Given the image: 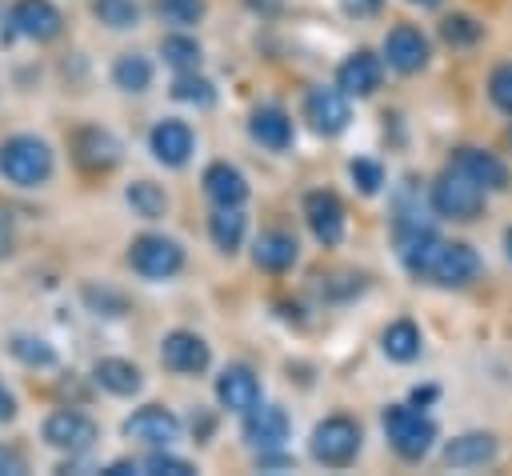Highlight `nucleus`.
I'll list each match as a JSON object with an SVG mask.
<instances>
[{"label":"nucleus","instance_id":"obj_30","mask_svg":"<svg viewBox=\"0 0 512 476\" xmlns=\"http://www.w3.org/2000/svg\"><path fill=\"white\" fill-rule=\"evenodd\" d=\"M172 100L192 104V108H212V104H216V84H212L208 76H200V68L176 72V80H172Z\"/></svg>","mask_w":512,"mask_h":476},{"label":"nucleus","instance_id":"obj_26","mask_svg":"<svg viewBox=\"0 0 512 476\" xmlns=\"http://www.w3.org/2000/svg\"><path fill=\"white\" fill-rule=\"evenodd\" d=\"M208 236H212V244H216L220 252L232 256V252L244 244V236H248L244 212H240V208H216V212L208 216Z\"/></svg>","mask_w":512,"mask_h":476},{"label":"nucleus","instance_id":"obj_14","mask_svg":"<svg viewBox=\"0 0 512 476\" xmlns=\"http://www.w3.org/2000/svg\"><path fill=\"white\" fill-rule=\"evenodd\" d=\"M428 56H432V44H428V36H424L420 28H412V24H396V28L384 36V60H388V68H396V72H404V76L420 72V68L428 64Z\"/></svg>","mask_w":512,"mask_h":476},{"label":"nucleus","instance_id":"obj_6","mask_svg":"<svg viewBox=\"0 0 512 476\" xmlns=\"http://www.w3.org/2000/svg\"><path fill=\"white\" fill-rule=\"evenodd\" d=\"M128 264L136 276L144 280H172L180 268H184V248L180 240L172 236H160V232H144L128 244Z\"/></svg>","mask_w":512,"mask_h":476},{"label":"nucleus","instance_id":"obj_42","mask_svg":"<svg viewBox=\"0 0 512 476\" xmlns=\"http://www.w3.org/2000/svg\"><path fill=\"white\" fill-rule=\"evenodd\" d=\"M12 416H16V396H12V392L0 384V424H8Z\"/></svg>","mask_w":512,"mask_h":476},{"label":"nucleus","instance_id":"obj_38","mask_svg":"<svg viewBox=\"0 0 512 476\" xmlns=\"http://www.w3.org/2000/svg\"><path fill=\"white\" fill-rule=\"evenodd\" d=\"M84 300L96 308V316H100V312H104V316H124V300H120L116 292H108V288H92V284H88V288H84Z\"/></svg>","mask_w":512,"mask_h":476},{"label":"nucleus","instance_id":"obj_40","mask_svg":"<svg viewBox=\"0 0 512 476\" xmlns=\"http://www.w3.org/2000/svg\"><path fill=\"white\" fill-rule=\"evenodd\" d=\"M12 248H16V228H12L8 208L0 204V260H4V256H12Z\"/></svg>","mask_w":512,"mask_h":476},{"label":"nucleus","instance_id":"obj_45","mask_svg":"<svg viewBox=\"0 0 512 476\" xmlns=\"http://www.w3.org/2000/svg\"><path fill=\"white\" fill-rule=\"evenodd\" d=\"M408 4H416V8H440L444 0H408Z\"/></svg>","mask_w":512,"mask_h":476},{"label":"nucleus","instance_id":"obj_7","mask_svg":"<svg viewBox=\"0 0 512 476\" xmlns=\"http://www.w3.org/2000/svg\"><path fill=\"white\" fill-rule=\"evenodd\" d=\"M40 436H44L48 448L68 452V456H80V452H88V448L96 444L100 428H96L92 416H84V412H76V408H56V412L44 416Z\"/></svg>","mask_w":512,"mask_h":476},{"label":"nucleus","instance_id":"obj_25","mask_svg":"<svg viewBox=\"0 0 512 476\" xmlns=\"http://www.w3.org/2000/svg\"><path fill=\"white\" fill-rule=\"evenodd\" d=\"M380 348H384L388 360L412 364V360L420 356V348H424V336H420V328H416L412 320H392V324L380 332Z\"/></svg>","mask_w":512,"mask_h":476},{"label":"nucleus","instance_id":"obj_32","mask_svg":"<svg viewBox=\"0 0 512 476\" xmlns=\"http://www.w3.org/2000/svg\"><path fill=\"white\" fill-rule=\"evenodd\" d=\"M92 16L104 28L124 32V28H136L140 24V4L136 0H92Z\"/></svg>","mask_w":512,"mask_h":476},{"label":"nucleus","instance_id":"obj_34","mask_svg":"<svg viewBox=\"0 0 512 476\" xmlns=\"http://www.w3.org/2000/svg\"><path fill=\"white\" fill-rule=\"evenodd\" d=\"M156 12H160V20L172 24V28H192V24L204 20L208 4H204V0H156Z\"/></svg>","mask_w":512,"mask_h":476},{"label":"nucleus","instance_id":"obj_28","mask_svg":"<svg viewBox=\"0 0 512 476\" xmlns=\"http://www.w3.org/2000/svg\"><path fill=\"white\" fill-rule=\"evenodd\" d=\"M124 200H128L132 216H140V220H160V216L168 212V196H164V188L152 184V180H132V184L124 188Z\"/></svg>","mask_w":512,"mask_h":476},{"label":"nucleus","instance_id":"obj_46","mask_svg":"<svg viewBox=\"0 0 512 476\" xmlns=\"http://www.w3.org/2000/svg\"><path fill=\"white\" fill-rule=\"evenodd\" d=\"M504 252H508V260H512V228L504 232Z\"/></svg>","mask_w":512,"mask_h":476},{"label":"nucleus","instance_id":"obj_4","mask_svg":"<svg viewBox=\"0 0 512 476\" xmlns=\"http://www.w3.org/2000/svg\"><path fill=\"white\" fill-rule=\"evenodd\" d=\"M432 212L440 220H456V224H472L480 212H484V188L472 184L464 172L448 168L432 180Z\"/></svg>","mask_w":512,"mask_h":476},{"label":"nucleus","instance_id":"obj_41","mask_svg":"<svg viewBox=\"0 0 512 476\" xmlns=\"http://www.w3.org/2000/svg\"><path fill=\"white\" fill-rule=\"evenodd\" d=\"M24 472H28V468H24V456L0 444V476H24Z\"/></svg>","mask_w":512,"mask_h":476},{"label":"nucleus","instance_id":"obj_3","mask_svg":"<svg viewBox=\"0 0 512 476\" xmlns=\"http://www.w3.org/2000/svg\"><path fill=\"white\" fill-rule=\"evenodd\" d=\"M384 436L400 460H424L436 444V420L424 416L416 404H388L384 408Z\"/></svg>","mask_w":512,"mask_h":476},{"label":"nucleus","instance_id":"obj_22","mask_svg":"<svg viewBox=\"0 0 512 476\" xmlns=\"http://www.w3.org/2000/svg\"><path fill=\"white\" fill-rule=\"evenodd\" d=\"M296 256H300V244H296V236L284 232V228H268V232H260L256 244H252V264H256L260 272H272V276L288 272V268L296 264Z\"/></svg>","mask_w":512,"mask_h":476},{"label":"nucleus","instance_id":"obj_43","mask_svg":"<svg viewBox=\"0 0 512 476\" xmlns=\"http://www.w3.org/2000/svg\"><path fill=\"white\" fill-rule=\"evenodd\" d=\"M136 472V464L132 460H112L108 468H104V476H132Z\"/></svg>","mask_w":512,"mask_h":476},{"label":"nucleus","instance_id":"obj_16","mask_svg":"<svg viewBox=\"0 0 512 476\" xmlns=\"http://www.w3.org/2000/svg\"><path fill=\"white\" fill-rule=\"evenodd\" d=\"M448 168L464 172V176H468L472 184H480L484 192H504V188H508V164H504L500 156H492L488 148H472V144H464V148L452 152Z\"/></svg>","mask_w":512,"mask_h":476},{"label":"nucleus","instance_id":"obj_33","mask_svg":"<svg viewBox=\"0 0 512 476\" xmlns=\"http://www.w3.org/2000/svg\"><path fill=\"white\" fill-rule=\"evenodd\" d=\"M8 352L24 364V368H52L56 364V348L48 344V340H40V336H12L8 340Z\"/></svg>","mask_w":512,"mask_h":476},{"label":"nucleus","instance_id":"obj_12","mask_svg":"<svg viewBox=\"0 0 512 476\" xmlns=\"http://www.w3.org/2000/svg\"><path fill=\"white\" fill-rule=\"evenodd\" d=\"M124 436L140 440L148 448H172L180 440V420L160 404H144L124 420Z\"/></svg>","mask_w":512,"mask_h":476},{"label":"nucleus","instance_id":"obj_8","mask_svg":"<svg viewBox=\"0 0 512 476\" xmlns=\"http://www.w3.org/2000/svg\"><path fill=\"white\" fill-rule=\"evenodd\" d=\"M160 364L176 376H200L212 364V348H208L204 336H196L188 328H172L160 340Z\"/></svg>","mask_w":512,"mask_h":476},{"label":"nucleus","instance_id":"obj_10","mask_svg":"<svg viewBox=\"0 0 512 476\" xmlns=\"http://www.w3.org/2000/svg\"><path fill=\"white\" fill-rule=\"evenodd\" d=\"M8 24H12V32H20L24 40H36V44H48L64 32V16L52 0H16L8 12Z\"/></svg>","mask_w":512,"mask_h":476},{"label":"nucleus","instance_id":"obj_21","mask_svg":"<svg viewBox=\"0 0 512 476\" xmlns=\"http://www.w3.org/2000/svg\"><path fill=\"white\" fill-rule=\"evenodd\" d=\"M200 184H204V196H208L216 208H240V204L248 200V180H244V172H240L236 164H228V160L208 164Z\"/></svg>","mask_w":512,"mask_h":476},{"label":"nucleus","instance_id":"obj_17","mask_svg":"<svg viewBox=\"0 0 512 476\" xmlns=\"http://www.w3.org/2000/svg\"><path fill=\"white\" fill-rule=\"evenodd\" d=\"M288 432H292V420H288V412L276 408V404H256V408L244 412V440H248L256 452L284 448Z\"/></svg>","mask_w":512,"mask_h":476},{"label":"nucleus","instance_id":"obj_37","mask_svg":"<svg viewBox=\"0 0 512 476\" xmlns=\"http://www.w3.org/2000/svg\"><path fill=\"white\" fill-rule=\"evenodd\" d=\"M488 100H492L504 116H512V64L492 68V76H488Z\"/></svg>","mask_w":512,"mask_h":476},{"label":"nucleus","instance_id":"obj_15","mask_svg":"<svg viewBox=\"0 0 512 476\" xmlns=\"http://www.w3.org/2000/svg\"><path fill=\"white\" fill-rule=\"evenodd\" d=\"M192 148H196V136L184 120H156L152 132H148V152L164 164V168H184L192 160Z\"/></svg>","mask_w":512,"mask_h":476},{"label":"nucleus","instance_id":"obj_2","mask_svg":"<svg viewBox=\"0 0 512 476\" xmlns=\"http://www.w3.org/2000/svg\"><path fill=\"white\" fill-rule=\"evenodd\" d=\"M52 168H56L52 148L40 136L20 132V136H8L0 144V176L8 184H16V188H40V184H48L52 180Z\"/></svg>","mask_w":512,"mask_h":476},{"label":"nucleus","instance_id":"obj_20","mask_svg":"<svg viewBox=\"0 0 512 476\" xmlns=\"http://www.w3.org/2000/svg\"><path fill=\"white\" fill-rule=\"evenodd\" d=\"M248 136H252L260 148H268V152H284V148L292 144L296 128H292V116H288L280 104H260V108H252V116H248Z\"/></svg>","mask_w":512,"mask_h":476},{"label":"nucleus","instance_id":"obj_5","mask_svg":"<svg viewBox=\"0 0 512 476\" xmlns=\"http://www.w3.org/2000/svg\"><path fill=\"white\" fill-rule=\"evenodd\" d=\"M360 440H364V432H360L356 420H348V416H324L312 428L308 448H312V460L316 464H324V468H348L360 456Z\"/></svg>","mask_w":512,"mask_h":476},{"label":"nucleus","instance_id":"obj_44","mask_svg":"<svg viewBox=\"0 0 512 476\" xmlns=\"http://www.w3.org/2000/svg\"><path fill=\"white\" fill-rule=\"evenodd\" d=\"M432 400H436V388H416V392H412V404H416V408H424V404H432Z\"/></svg>","mask_w":512,"mask_h":476},{"label":"nucleus","instance_id":"obj_13","mask_svg":"<svg viewBox=\"0 0 512 476\" xmlns=\"http://www.w3.org/2000/svg\"><path fill=\"white\" fill-rule=\"evenodd\" d=\"M72 156H76V164L84 172H112L120 164V156H124V144L108 128L92 124V128H80L72 136Z\"/></svg>","mask_w":512,"mask_h":476},{"label":"nucleus","instance_id":"obj_35","mask_svg":"<svg viewBox=\"0 0 512 476\" xmlns=\"http://www.w3.org/2000/svg\"><path fill=\"white\" fill-rule=\"evenodd\" d=\"M348 176H352V184H356L364 196H376V192L384 188V164H380V160L356 156V160L348 164Z\"/></svg>","mask_w":512,"mask_h":476},{"label":"nucleus","instance_id":"obj_18","mask_svg":"<svg viewBox=\"0 0 512 476\" xmlns=\"http://www.w3.org/2000/svg\"><path fill=\"white\" fill-rule=\"evenodd\" d=\"M380 80H384V60L368 48H356L336 68V88L348 92V96H372L380 88Z\"/></svg>","mask_w":512,"mask_h":476},{"label":"nucleus","instance_id":"obj_36","mask_svg":"<svg viewBox=\"0 0 512 476\" xmlns=\"http://www.w3.org/2000/svg\"><path fill=\"white\" fill-rule=\"evenodd\" d=\"M144 468H148L152 476H196V464L184 460V456H172L168 448H156V452L144 460Z\"/></svg>","mask_w":512,"mask_h":476},{"label":"nucleus","instance_id":"obj_27","mask_svg":"<svg viewBox=\"0 0 512 476\" xmlns=\"http://www.w3.org/2000/svg\"><path fill=\"white\" fill-rule=\"evenodd\" d=\"M112 84L120 88V92H148V84H152V60L148 56H140V52H120L116 60H112Z\"/></svg>","mask_w":512,"mask_h":476},{"label":"nucleus","instance_id":"obj_9","mask_svg":"<svg viewBox=\"0 0 512 476\" xmlns=\"http://www.w3.org/2000/svg\"><path fill=\"white\" fill-rule=\"evenodd\" d=\"M348 92H340L336 84L332 88H308V96H304V120L312 124V132H320V136H340L344 128H348V120H352V108H348Z\"/></svg>","mask_w":512,"mask_h":476},{"label":"nucleus","instance_id":"obj_31","mask_svg":"<svg viewBox=\"0 0 512 476\" xmlns=\"http://www.w3.org/2000/svg\"><path fill=\"white\" fill-rule=\"evenodd\" d=\"M480 36H484V24L468 12H452L440 20V40L452 48H472V44H480Z\"/></svg>","mask_w":512,"mask_h":476},{"label":"nucleus","instance_id":"obj_39","mask_svg":"<svg viewBox=\"0 0 512 476\" xmlns=\"http://www.w3.org/2000/svg\"><path fill=\"white\" fill-rule=\"evenodd\" d=\"M340 8H344L352 20H372V16H380L384 0H340Z\"/></svg>","mask_w":512,"mask_h":476},{"label":"nucleus","instance_id":"obj_29","mask_svg":"<svg viewBox=\"0 0 512 476\" xmlns=\"http://www.w3.org/2000/svg\"><path fill=\"white\" fill-rule=\"evenodd\" d=\"M160 56H164V64L176 68V72H192V68H200V56H204V52H200V40L180 28V32H168V36L160 40Z\"/></svg>","mask_w":512,"mask_h":476},{"label":"nucleus","instance_id":"obj_24","mask_svg":"<svg viewBox=\"0 0 512 476\" xmlns=\"http://www.w3.org/2000/svg\"><path fill=\"white\" fill-rule=\"evenodd\" d=\"M92 380H96L108 396H136V392L144 388V372H140L132 360H124V356H104V360H96V364H92Z\"/></svg>","mask_w":512,"mask_h":476},{"label":"nucleus","instance_id":"obj_19","mask_svg":"<svg viewBox=\"0 0 512 476\" xmlns=\"http://www.w3.org/2000/svg\"><path fill=\"white\" fill-rule=\"evenodd\" d=\"M216 400L228 412H248L260 404V376L248 364H228L216 376Z\"/></svg>","mask_w":512,"mask_h":476},{"label":"nucleus","instance_id":"obj_1","mask_svg":"<svg viewBox=\"0 0 512 476\" xmlns=\"http://www.w3.org/2000/svg\"><path fill=\"white\" fill-rule=\"evenodd\" d=\"M400 260L404 268L424 280V284H436V288H464L480 276V252L464 240H440L432 228L412 236V240H400Z\"/></svg>","mask_w":512,"mask_h":476},{"label":"nucleus","instance_id":"obj_11","mask_svg":"<svg viewBox=\"0 0 512 476\" xmlns=\"http://www.w3.org/2000/svg\"><path fill=\"white\" fill-rule=\"evenodd\" d=\"M304 220H308V228H312V236L324 244V248H336L340 240H344V204H340V196L336 192H328V188H316V192H308L304 196Z\"/></svg>","mask_w":512,"mask_h":476},{"label":"nucleus","instance_id":"obj_23","mask_svg":"<svg viewBox=\"0 0 512 476\" xmlns=\"http://www.w3.org/2000/svg\"><path fill=\"white\" fill-rule=\"evenodd\" d=\"M440 460L448 468H484L496 460V436L488 432H464V436H452L440 452Z\"/></svg>","mask_w":512,"mask_h":476}]
</instances>
